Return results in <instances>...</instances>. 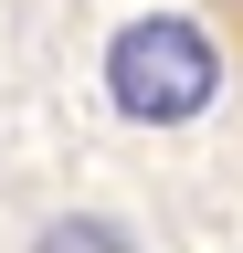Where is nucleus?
<instances>
[{
	"mask_svg": "<svg viewBox=\"0 0 243 253\" xmlns=\"http://www.w3.org/2000/svg\"><path fill=\"white\" fill-rule=\"evenodd\" d=\"M222 95V42L191 11H138L106 32V106L127 126H191Z\"/></svg>",
	"mask_w": 243,
	"mask_h": 253,
	"instance_id": "nucleus-1",
	"label": "nucleus"
},
{
	"mask_svg": "<svg viewBox=\"0 0 243 253\" xmlns=\"http://www.w3.org/2000/svg\"><path fill=\"white\" fill-rule=\"evenodd\" d=\"M21 253H148V243H138L116 211H43Z\"/></svg>",
	"mask_w": 243,
	"mask_h": 253,
	"instance_id": "nucleus-2",
	"label": "nucleus"
}]
</instances>
